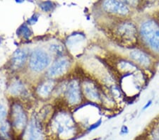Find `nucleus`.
Segmentation results:
<instances>
[{
    "label": "nucleus",
    "mask_w": 159,
    "mask_h": 140,
    "mask_svg": "<svg viewBox=\"0 0 159 140\" xmlns=\"http://www.w3.org/2000/svg\"><path fill=\"white\" fill-rule=\"evenodd\" d=\"M141 33L150 47L159 52V25L153 21H147L142 25Z\"/></svg>",
    "instance_id": "1"
},
{
    "label": "nucleus",
    "mask_w": 159,
    "mask_h": 140,
    "mask_svg": "<svg viewBox=\"0 0 159 140\" xmlns=\"http://www.w3.org/2000/svg\"><path fill=\"white\" fill-rule=\"evenodd\" d=\"M29 63L30 69L34 72H42L50 65V57L45 51L37 49L30 55Z\"/></svg>",
    "instance_id": "2"
},
{
    "label": "nucleus",
    "mask_w": 159,
    "mask_h": 140,
    "mask_svg": "<svg viewBox=\"0 0 159 140\" xmlns=\"http://www.w3.org/2000/svg\"><path fill=\"white\" fill-rule=\"evenodd\" d=\"M54 128L59 136L61 137H69L74 129L72 120L66 114L59 115L55 120Z\"/></svg>",
    "instance_id": "3"
},
{
    "label": "nucleus",
    "mask_w": 159,
    "mask_h": 140,
    "mask_svg": "<svg viewBox=\"0 0 159 140\" xmlns=\"http://www.w3.org/2000/svg\"><path fill=\"white\" fill-rule=\"evenodd\" d=\"M11 111L13 125L17 129H24L27 125L28 118L21 106L18 103L14 104Z\"/></svg>",
    "instance_id": "4"
},
{
    "label": "nucleus",
    "mask_w": 159,
    "mask_h": 140,
    "mask_svg": "<svg viewBox=\"0 0 159 140\" xmlns=\"http://www.w3.org/2000/svg\"><path fill=\"white\" fill-rule=\"evenodd\" d=\"M43 129L36 119H33L28 124L24 132V140H43Z\"/></svg>",
    "instance_id": "5"
},
{
    "label": "nucleus",
    "mask_w": 159,
    "mask_h": 140,
    "mask_svg": "<svg viewBox=\"0 0 159 140\" xmlns=\"http://www.w3.org/2000/svg\"><path fill=\"white\" fill-rule=\"evenodd\" d=\"M66 96L71 104H77L81 100L80 86L77 81L73 80L69 84L66 91Z\"/></svg>",
    "instance_id": "6"
},
{
    "label": "nucleus",
    "mask_w": 159,
    "mask_h": 140,
    "mask_svg": "<svg viewBox=\"0 0 159 140\" xmlns=\"http://www.w3.org/2000/svg\"><path fill=\"white\" fill-rule=\"evenodd\" d=\"M70 66V62L66 59H60L53 64L49 70L50 76H57L63 75Z\"/></svg>",
    "instance_id": "7"
},
{
    "label": "nucleus",
    "mask_w": 159,
    "mask_h": 140,
    "mask_svg": "<svg viewBox=\"0 0 159 140\" xmlns=\"http://www.w3.org/2000/svg\"><path fill=\"white\" fill-rule=\"evenodd\" d=\"M104 9L107 11L111 13H118L120 14H126L129 11V9L126 5L122 2L117 1H107L103 4Z\"/></svg>",
    "instance_id": "8"
},
{
    "label": "nucleus",
    "mask_w": 159,
    "mask_h": 140,
    "mask_svg": "<svg viewBox=\"0 0 159 140\" xmlns=\"http://www.w3.org/2000/svg\"><path fill=\"white\" fill-rule=\"evenodd\" d=\"M28 54L26 51L22 49L17 50L14 52L12 57V64L13 66L16 68L21 67L24 65L25 61L27 60Z\"/></svg>",
    "instance_id": "9"
},
{
    "label": "nucleus",
    "mask_w": 159,
    "mask_h": 140,
    "mask_svg": "<svg viewBox=\"0 0 159 140\" xmlns=\"http://www.w3.org/2000/svg\"><path fill=\"white\" fill-rule=\"evenodd\" d=\"M55 87V83L53 81H47L43 83L38 88V93L41 97L45 98L50 95Z\"/></svg>",
    "instance_id": "10"
},
{
    "label": "nucleus",
    "mask_w": 159,
    "mask_h": 140,
    "mask_svg": "<svg viewBox=\"0 0 159 140\" xmlns=\"http://www.w3.org/2000/svg\"><path fill=\"white\" fill-rule=\"evenodd\" d=\"M131 56H132L133 59L144 65H147L149 62V60H148L147 56L145 54H143V52H139V51H134V52H133L131 54Z\"/></svg>",
    "instance_id": "11"
},
{
    "label": "nucleus",
    "mask_w": 159,
    "mask_h": 140,
    "mask_svg": "<svg viewBox=\"0 0 159 140\" xmlns=\"http://www.w3.org/2000/svg\"><path fill=\"white\" fill-rule=\"evenodd\" d=\"M24 90V86L23 84L19 81H15L12 84L11 86V92L13 95H19L23 93V91Z\"/></svg>",
    "instance_id": "12"
},
{
    "label": "nucleus",
    "mask_w": 159,
    "mask_h": 140,
    "mask_svg": "<svg viewBox=\"0 0 159 140\" xmlns=\"http://www.w3.org/2000/svg\"><path fill=\"white\" fill-rule=\"evenodd\" d=\"M17 34L19 35H22L25 38H29L30 35H31V32H30L29 26L25 24H24L22 25H20L19 29H18Z\"/></svg>",
    "instance_id": "13"
},
{
    "label": "nucleus",
    "mask_w": 159,
    "mask_h": 140,
    "mask_svg": "<svg viewBox=\"0 0 159 140\" xmlns=\"http://www.w3.org/2000/svg\"><path fill=\"white\" fill-rule=\"evenodd\" d=\"M85 94L88 96V98L91 99H97L98 98V92L89 85L85 86Z\"/></svg>",
    "instance_id": "14"
},
{
    "label": "nucleus",
    "mask_w": 159,
    "mask_h": 140,
    "mask_svg": "<svg viewBox=\"0 0 159 140\" xmlns=\"http://www.w3.org/2000/svg\"><path fill=\"white\" fill-rule=\"evenodd\" d=\"M40 7L44 11L48 12V11H50V10L52 9L53 3H52V2H42V3L40 4Z\"/></svg>",
    "instance_id": "15"
},
{
    "label": "nucleus",
    "mask_w": 159,
    "mask_h": 140,
    "mask_svg": "<svg viewBox=\"0 0 159 140\" xmlns=\"http://www.w3.org/2000/svg\"><path fill=\"white\" fill-rule=\"evenodd\" d=\"M50 50L52 51V52L55 53L57 55H61L63 53V48L60 45H57V44H54L52 45L50 47Z\"/></svg>",
    "instance_id": "16"
},
{
    "label": "nucleus",
    "mask_w": 159,
    "mask_h": 140,
    "mask_svg": "<svg viewBox=\"0 0 159 140\" xmlns=\"http://www.w3.org/2000/svg\"><path fill=\"white\" fill-rule=\"evenodd\" d=\"M7 115V112H6V109H5L4 107L0 104V120H2L4 118V117L6 116Z\"/></svg>",
    "instance_id": "17"
},
{
    "label": "nucleus",
    "mask_w": 159,
    "mask_h": 140,
    "mask_svg": "<svg viewBox=\"0 0 159 140\" xmlns=\"http://www.w3.org/2000/svg\"><path fill=\"white\" fill-rule=\"evenodd\" d=\"M38 17H39V14H35L33 15L31 18H30V19L28 20V22H29L30 24H34L35 23L38 21Z\"/></svg>",
    "instance_id": "18"
},
{
    "label": "nucleus",
    "mask_w": 159,
    "mask_h": 140,
    "mask_svg": "<svg viewBox=\"0 0 159 140\" xmlns=\"http://www.w3.org/2000/svg\"><path fill=\"white\" fill-rule=\"evenodd\" d=\"M151 140H159V130L154 131L151 134Z\"/></svg>",
    "instance_id": "19"
},
{
    "label": "nucleus",
    "mask_w": 159,
    "mask_h": 140,
    "mask_svg": "<svg viewBox=\"0 0 159 140\" xmlns=\"http://www.w3.org/2000/svg\"><path fill=\"white\" fill-rule=\"evenodd\" d=\"M151 103V101H149V102H148V103H147V105H146V106L144 107V109H145V108H147V107H148V106H149Z\"/></svg>",
    "instance_id": "20"
}]
</instances>
